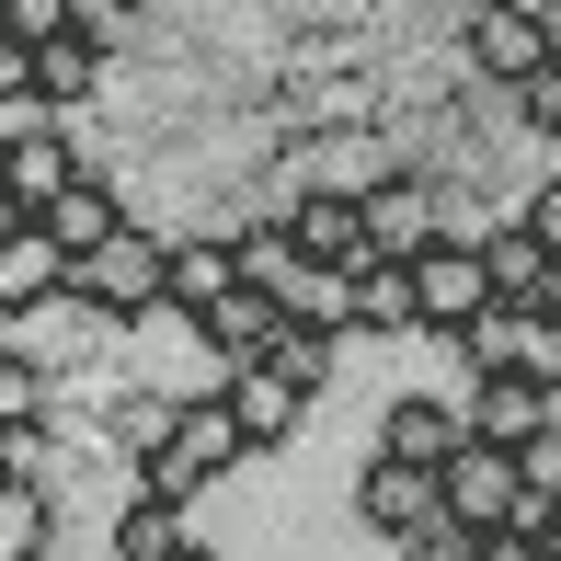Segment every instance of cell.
I'll return each instance as SVG.
<instances>
[{
  "label": "cell",
  "instance_id": "cell-1",
  "mask_svg": "<svg viewBox=\"0 0 561 561\" xmlns=\"http://www.w3.org/2000/svg\"><path fill=\"white\" fill-rule=\"evenodd\" d=\"M241 458H264L241 436V413H229V390H195V401H172V436L138 458V493H161V504H195L207 481H229Z\"/></svg>",
  "mask_w": 561,
  "mask_h": 561
},
{
  "label": "cell",
  "instance_id": "cell-2",
  "mask_svg": "<svg viewBox=\"0 0 561 561\" xmlns=\"http://www.w3.org/2000/svg\"><path fill=\"white\" fill-rule=\"evenodd\" d=\"M69 298H81L92 321H161V310H172V241H149V229H115L104 252H81Z\"/></svg>",
  "mask_w": 561,
  "mask_h": 561
},
{
  "label": "cell",
  "instance_id": "cell-3",
  "mask_svg": "<svg viewBox=\"0 0 561 561\" xmlns=\"http://www.w3.org/2000/svg\"><path fill=\"white\" fill-rule=\"evenodd\" d=\"M481 321H493V264H481V241H424L413 252V333L470 344Z\"/></svg>",
  "mask_w": 561,
  "mask_h": 561
},
{
  "label": "cell",
  "instance_id": "cell-4",
  "mask_svg": "<svg viewBox=\"0 0 561 561\" xmlns=\"http://www.w3.org/2000/svg\"><path fill=\"white\" fill-rule=\"evenodd\" d=\"M516 504H527V470H516V447H458L447 470H436V516L458 527V539H493V527H516Z\"/></svg>",
  "mask_w": 561,
  "mask_h": 561
},
{
  "label": "cell",
  "instance_id": "cell-5",
  "mask_svg": "<svg viewBox=\"0 0 561 561\" xmlns=\"http://www.w3.org/2000/svg\"><path fill=\"white\" fill-rule=\"evenodd\" d=\"M470 69L527 92L550 69V0H470Z\"/></svg>",
  "mask_w": 561,
  "mask_h": 561
},
{
  "label": "cell",
  "instance_id": "cell-6",
  "mask_svg": "<svg viewBox=\"0 0 561 561\" xmlns=\"http://www.w3.org/2000/svg\"><path fill=\"white\" fill-rule=\"evenodd\" d=\"M470 436L481 447H539L550 424H561V390H539V378H516V367H470Z\"/></svg>",
  "mask_w": 561,
  "mask_h": 561
},
{
  "label": "cell",
  "instance_id": "cell-7",
  "mask_svg": "<svg viewBox=\"0 0 561 561\" xmlns=\"http://www.w3.org/2000/svg\"><path fill=\"white\" fill-rule=\"evenodd\" d=\"M355 527H367V539H424V527H436V470L378 447L367 470H355Z\"/></svg>",
  "mask_w": 561,
  "mask_h": 561
},
{
  "label": "cell",
  "instance_id": "cell-8",
  "mask_svg": "<svg viewBox=\"0 0 561 561\" xmlns=\"http://www.w3.org/2000/svg\"><path fill=\"white\" fill-rule=\"evenodd\" d=\"M218 390H229V413H241V436H252V447H264V458H275V447H287V436H298V424H310V390H298V378H287V367H264V355H252V367H229V378H218Z\"/></svg>",
  "mask_w": 561,
  "mask_h": 561
},
{
  "label": "cell",
  "instance_id": "cell-9",
  "mask_svg": "<svg viewBox=\"0 0 561 561\" xmlns=\"http://www.w3.org/2000/svg\"><path fill=\"white\" fill-rule=\"evenodd\" d=\"M378 447H390V458H413V470H447V458L470 447V413H458V401H424V390H401L390 413H378Z\"/></svg>",
  "mask_w": 561,
  "mask_h": 561
},
{
  "label": "cell",
  "instance_id": "cell-10",
  "mask_svg": "<svg viewBox=\"0 0 561 561\" xmlns=\"http://www.w3.org/2000/svg\"><path fill=\"white\" fill-rule=\"evenodd\" d=\"M35 229H46L58 252H69V264H81V252H104L115 229H126V195L104 184V172H81V184H58V195L35 207Z\"/></svg>",
  "mask_w": 561,
  "mask_h": 561
},
{
  "label": "cell",
  "instance_id": "cell-11",
  "mask_svg": "<svg viewBox=\"0 0 561 561\" xmlns=\"http://www.w3.org/2000/svg\"><path fill=\"white\" fill-rule=\"evenodd\" d=\"M287 229H298V252H321V264L378 252V241H367V184H310V195L287 207Z\"/></svg>",
  "mask_w": 561,
  "mask_h": 561
},
{
  "label": "cell",
  "instance_id": "cell-12",
  "mask_svg": "<svg viewBox=\"0 0 561 561\" xmlns=\"http://www.w3.org/2000/svg\"><path fill=\"white\" fill-rule=\"evenodd\" d=\"M195 333H207L218 367H252V355H275V333H287V298H275V287H229Z\"/></svg>",
  "mask_w": 561,
  "mask_h": 561
},
{
  "label": "cell",
  "instance_id": "cell-13",
  "mask_svg": "<svg viewBox=\"0 0 561 561\" xmlns=\"http://www.w3.org/2000/svg\"><path fill=\"white\" fill-rule=\"evenodd\" d=\"M69 275H81V264H69V252L46 241L35 218H23L12 241H0V310H58V298H69Z\"/></svg>",
  "mask_w": 561,
  "mask_h": 561
},
{
  "label": "cell",
  "instance_id": "cell-14",
  "mask_svg": "<svg viewBox=\"0 0 561 561\" xmlns=\"http://www.w3.org/2000/svg\"><path fill=\"white\" fill-rule=\"evenodd\" d=\"M481 264H493V310H539L561 252H550V241H539L527 218H504V229H481Z\"/></svg>",
  "mask_w": 561,
  "mask_h": 561
},
{
  "label": "cell",
  "instance_id": "cell-15",
  "mask_svg": "<svg viewBox=\"0 0 561 561\" xmlns=\"http://www.w3.org/2000/svg\"><path fill=\"white\" fill-rule=\"evenodd\" d=\"M229 287H252V275H241V241H229V229H207V241H172V321H207Z\"/></svg>",
  "mask_w": 561,
  "mask_h": 561
},
{
  "label": "cell",
  "instance_id": "cell-16",
  "mask_svg": "<svg viewBox=\"0 0 561 561\" xmlns=\"http://www.w3.org/2000/svg\"><path fill=\"white\" fill-rule=\"evenodd\" d=\"M81 172H92V161L69 149V126H35V138H12V161H0V195L35 218L46 195H58V184H81Z\"/></svg>",
  "mask_w": 561,
  "mask_h": 561
},
{
  "label": "cell",
  "instance_id": "cell-17",
  "mask_svg": "<svg viewBox=\"0 0 561 561\" xmlns=\"http://www.w3.org/2000/svg\"><path fill=\"white\" fill-rule=\"evenodd\" d=\"M287 321H310V333H367V298H355V264H298L287 275Z\"/></svg>",
  "mask_w": 561,
  "mask_h": 561
},
{
  "label": "cell",
  "instance_id": "cell-18",
  "mask_svg": "<svg viewBox=\"0 0 561 561\" xmlns=\"http://www.w3.org/2000/svg\"><path fill=\"white\" fill-rule=\"evenodd\" d=\"M184 550H195V504H161V493L115 504V561H184Z\"/></svg>",
  "mask_w": 561,
  "mask_h": 561
},
{
  "label": "cell",
  "instance_id": "cell-19",
  "mask_svg": "<svg viewBox=\"0 0 561 561\" xmlns=\"http://www.w3.org/2000/svg\"><path fill=\"white\" fill-rule=\"evenodd\" d=\"M367 241L413 264L424 241H447V229H436V195H424V184H367Z\"/></svg>",
  "mask_w": 561,
  "mask_h": 561
},
{
  "label": "cell",
  "instance_id": "cell-20",
  "mask_svg": "<svg viewBox=\"0 0 561 561\" xmlns=\"http://www.w3.org/2000/svg\"><path fill=\"white\" fill-rule=\"evenodd\" d=\"M92 81H104V35H58V46H35V104H46V115L92 104Z\"/></svg>",
  "mask_w": 561,
  "mask_h": 561
},
{
  "label": "cell",
  "instance_id": "cell-21",
  "mask_svg": "<svg viewBox=\"0 0 561 561\" xmlns=\"http://www.w3.org/2000/svg\"><path fill=\"white\" fill-rule=\"evenodd\" d=\"M355 298H367V333H413V264L401 252H355Z\"/></svg>",
  "mask_w": 561,
  "mask_h": 561
},
{
  "label": "cell",
  "instance_id": "cell-22",
  "mask_svg": "<svg viewBox=\"0 0 561 561\" xmlns=\"http://www.w3.org/2000/svg\"><path fill=\"white\" fill-rule=\"evenodd\" d=\"M46 539H58V493H46V481H12V493H0V561H46Z\"/></svg>",
  "mask_w": 561,
  "mask_h": 561
},
{
  "label": "cell",
  "instance_id": "cell-23",
  "mask_svg": "<svg viewBox=\"0 0 561 561\" xmlns=\"http://www.w3.org/2000/svg\"><path fill=\"white\" fill-rule=\"evenodd\" d=\"M229 241H241V275H252V287H275V298H287V275L310 264V252H298V229H287V218H264V229H229Z\"/></svg>",
  "mask_w": 561,
  "mask_h": 561
},
{
  "label": "cell",
  "instance_id": "cell-24",
  "mask_svg": "<svg viewBox=\"0 0 561 561\" xmlns=\"http://www.w3.org/2000/svg\"><path fill=\"white\" fill-rule=\"evenodd\" d=\"M23 424H46V367L23 344H0V436H23Z\"/></svg>",
  "mask_w": 561,
  "mask_h": 561
},
{
  "label": "cell",
  "instance_id": "cell-25",
  "mask_svg": "<svg viewBox=\"0 0 561 561\" xmlns=\"http://www.w3.org/2000/svg\"><path fill=\"white\" fill-rule=\"evenodd\" d=\"M333 344H344V333H310V321H287V333H275V355H264V367H287L298 390L321 401V378H333Z\"/></svg>",
  "mask_w": 561,
  "mask_h": 561
},
{
  "label": "cell",
  "instance_id": "cell-26",
  "mask_svg": "<svg viewBox=\"0 0 561 561\" xmlns=\"http://www.w3.org/2000/svg\"><path fill=\"white\" fill-rule=\"evenodd\" d=\"M0 35L12 46H58V35H81V12H69V0H0Z\"/></svg>",
  "mask_w": 561,
  "mask_h": 561
},
{
  "label": "cell",
  "instance_id": "cell-27",
  "mask_svg": "<svg viewBox=\"0 0 561 561\" xmlns=\"http://www.w3.org/2000/svg\"><path fill=\"white\" fill-rule=\"evenodd\" d=\"M516 115H527V126H539V138L561 149V58H550V69H539V81H527V92H516Z\"/></svg>",
  "mask_w": 561,
  "mask_h": 561
},
{
  "label": "cell",
  "instance_id": "cell-28",
  "mask_svg": "<svg viewBox=\"0 0 561 561\" xmlns=\"http://www.w3.org/2000/svg\"><path fill=\"white\" fill-rule=\"evenodd\" d=\"M390 561H481V539H458V527L436 516L424 539H390Z\"/></svg>",
  "mask_w": 561,
  "mask_h": 561
},
{
  "label": "cell",
  "instance_id": "cell-29",
  "mask_svg": "<svg viewBox=\"0 0 561 561\" xmlns=\"http://www.w3.org/2000/svg\"><path fill=\"white\" fill-rule=\"evenodd\" d=\"M161 436H172V401H126V413H115V447H138V458H149Z\"/></svg>",
  "mask_w": 561,
  "mask_h": 561
},
{
  "label": "cell",
  "instance_id": "cell-30",
  "mask_svg": "<svg viewBox=\"0 0 561 561\" xmlns=\"http://www.w3.org/2000/svg\"><path fill=\"white\" fill-rule=\"evenodd\" d=\"M69 12H81V35H104V46L138 35V0H69Z\"/></svg>",
  "mask_w": 561,
  "mask_h": 561
},
{
  "label": "cell",
  "instance_id": "cell-31",
  "mask_svg": "<svg viewBox=\"0 0 561 561\" xmlns=\"http://www.w3.org/2000/svg\"><path fill=\"white\" fill-rule=\"evenodd\" d=\"M516 218H527V229H539V241L561 252V172H550V184H539V195H527V207H516Z\"/></svg>",
  "mask_w": 561,
  "mask_h": 561
},
{
  "label": "cell",
  "instance_id": "cell-32",
  "mask_svg": "<svg viewBox=\"0 0 561 561\" xmlns=\"http://www.w3.org/2000/svg\"><path fill=\"white\" fill-rule=\"evenodd\" d=\"M481 561H550V539H527V527H493V539H481Z\"/></svg>",
  "mask_w": 561,
  "mask_h": 561
},
{
  "label": "cell",
  "instance_id": "cell-33",
  "mask_svg": "<svg viewBox=\"0 0 561 561\" xmlns=\"http://www.w3.org/2000/svg\"><path fill=\"white\" fill-rule=\"evenodd\" d=\"M12 229H23V207H12V195H0V241H12Z\"/></svg>",
  "mask_w": 561,
  "mask_h": 561
},
{
  "label": "cell",
  "instance_id": "cell-34",
  "mask_svg": "<svg viewBox=\"0 0 561 561\" xmlns=\"http://www.w3.org/2000/svg\"><path fill=\"white\" fill-rule=\"evenodd\" d=\"M539 310H561V264H550V298H539Z\"/></svg>",
  "mask_w": 561,
  "mask_h": 561
},
{
  "label": "cell",
  "instance_id": "cell-35",
  "mask_svg": "<svg viewBox=\"0 0 561 561\" xmlns=\"http://www.w3.org/2000/svg\"><path fill=\"white\" fill-rule=\"evenodd\" d=\"M184 561H229V550H207V539H195V550H184Z\"/></svg>",
  "mask_w": 561,
  "mask_h": 561
},
{
  "label": "cell",
  "instance_id": "cell-36",
  "mask_svg": "<svg viewBox=\"0 0 561 561\" xmlns=\"http://www.w3.org/2000/svg\"><path fill=\"white\" fill-rule=\"evenodd\" d=\"M550 172H561V149H550Z\"/></svg>",
  "mask_w": 561,
  "mask_h": 561
}]
</instances>
